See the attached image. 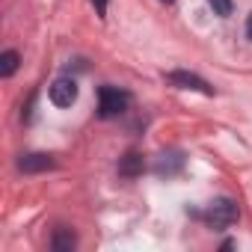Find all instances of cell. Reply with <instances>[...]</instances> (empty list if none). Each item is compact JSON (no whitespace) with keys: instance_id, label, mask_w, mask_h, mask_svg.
<instances>
[{"instance_id":"cell-1","label":"cell","mask_w":252,"mask_h":252,"mask_svg":"<svg viewBox=\"0 0 252 252\" xmlns=\"http://www.w3.org/2000/svg\"><path fill=\"white\" fill-rule=\"evenodd\" d=\"M131 104V95L125 89H116V86H101L98 89V116L101 119H116L128 110Z\"/></svg>"},{"instance_id":"cell-2","label":"cell","mask_w":252,"mask_h":252,"mask_svg":"<svg viewBox=\"0 0 252 252\" xmlns=\"http://www.w3.org/2000/svg\"><path fill=\"white\" fill-rule=\"evenodd\" d=\"M205 220H208L211 228H228L231 222H237V205H234L231 199H217V202L208 208Z\"/></svg>"},{"instance_id":"cell-3","label":"cell","mask_w":252,"mask_h":252,"mask_svg":"<svg viewBox=\"0 0 252 252\" xmlns=\"http://www.w3.org/2000/svg\"><path fill=\"white\" fill-rule=\"evenodd\" d=\"M48 95H51V104L54 107H71L77 101V83L71 77H60V80L51 83V92Z\"/></svg>"},{"instance_id":"cell-4","label":"cell","mask_w":252,"mask_h":252,"mask_svg":"<svg viewBox=\"0 0 252 252\" xmlns=\"http://www.w3.org/2000/svg\"><path fill=\"white\" fill-rule=\"evenodd\" d=\"M166 80L172 86H181V89H193V92H202V95H214V86L208 80H202L199 74H190V71H169Z\"/></svg>"},{"instance_id":"cell-5","label":"cell","mask_w":252,"mask_h":252,"mask_svg":"<svg viewBox=\"0 0 252 252\" xmlns=\"http://www.w3.org/2000/svg\"><path fill=\"white\" fill-rule=\"evenodd\" d=\"M54 166H57V160H54L51 155H45V152H30V155H21V158H18V169L27 172V175H33V172H48V169H54Z\"/></svg>"},{"instance_id":"cell-6","label":"cell","mask_w":252,"mask_h":252,"mask_svg":"<svg viewBox=\"0 0 252 252\" xmlns=\"http://www.w3.org/2000/svg\"><path fill=\"white\" fill-rule=\"evenodd\" d=\"M143 169H146V160H143L140 152H128L119 160V175L122 178H137V175H143Z\"/></svg>"},{"instance_id":"cell-7","label":"cell","mask_w":252,"mask_h":252,"mask_svg":"<svg viewBox=\"0 0 252 252\" xmlns=\"http://www.w3.org/2000/svg\"><path fill=\"white\" fill-rule=\"evenodd\" d=\"M181 166H184V155L181 152H166V155L158 158L155 172L158 175H175V172H181Z\"/></svg>"},{"instance_id":"cell-8","label":"cell","mask_w":252,"mask_h":252,"mask_svg":"<svg viewBox=\"0 0 252 252\" xmlns=\"http://www.w3.org/2000/svg\"><path fill=\"white\" fill-rule=\"evenodd\" d=\"M74 246H77L74 231H71V228H65V225H60V228L54 231V237H51V249H54V252H71Z\"/></svg>"},{"instance_id":"cell-9","label":"cell","mask_w":252,"mask_h":252,"mask_svg":"<svg viewBox=\"0 0 252 252\" xmlns=\"http://www.w3.org/2000/svg\"><path fill=\"white\" fill-rule=\"evenodd\" d=\"M18 63H21L18 51H3L0 54V77H12L18 71Z\"/></svg>"},{"instance_id":"cell-10","label":"cell","mask_w":252,"mask_h":252,"mask_svg":"<svg viewBox=\"0 0 252 252\" xmlns=\"http://www.w3.org/2000/svg\"><path fill=\"white\" fill-rule=\"evenodd\" d=\"M208 3H211L214 15H220V18L231 15V9H234V0H208Z\"/></svg>"},{"instance_id":"cell-11","label":"cell","mask_w":252,"mask_h":252,"mask_svg":"<svg viewBox=\"0 0 252 252\" xmlns=\"http://www.w3.org/2000/svg\"><path fill=\"white\" fill-rule=\"evenodd\" d=\"M92 6H95L98 15H104V12H107V0H92Z\"/></svg>"},{"instance_id":"cell-12","label":"cell","mask_w":252,"mask_h":252,"mask_svg":"<svg viewBox=\"0 0 252 252\" xmlns=\"http://www.w3.org/2000/svg\"><path fill=\"white\" fill-rule=\"evenodd\" d=\"M246 36L252 39V12H249V18H246Z\"/></svg>"},{"instance_id":"cell-13","label":"cell","mask_w":252,"mask_h":252,"mask_svg":"<svg viewBox=\"0 0 252 252\" xmlns=\"http://www.w3.org/2000/svg\"><path fill=\"white\" fill-rule=\"evenodd\" d=\"M160 3H166V6H172V3H175V0H160Z\"/></svg>"}]
</instances>
